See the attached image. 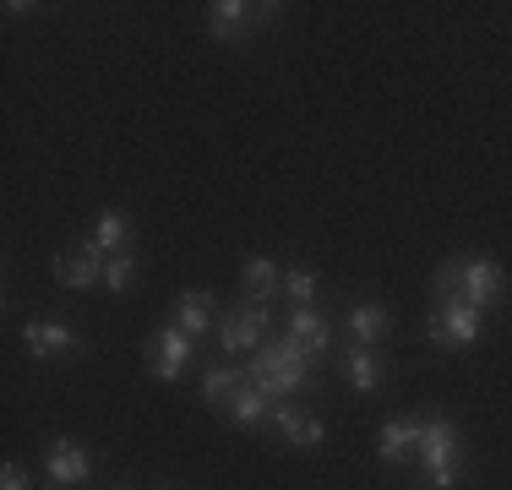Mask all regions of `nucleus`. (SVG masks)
<instances>
[{
    "label": "nucleus",
    "instance_id": "423d86ee",
    "mask_svg": "<svg viewBox=\"0 0 512 490\" xmlns=\"http://www.w3.org/2000/svg\"><path fill=\"white\" fill-rule=\"evenodd\" d=\"M262 322H267V300H251V305H240L235 316H224L218 338H224V349H229V354L262 349Z\"/></svg>",
    "mask_w": 512,
    "mask_h": 490
},
{
    "label": "nucleus",
    "instance_id": "39448f33",
    "mask_svg": "<svg viewBox=\"0 0 512 490\" xmlns=\"http://www.w3.org/2000/svg\"><path fill=\"white\" fill-rule=\"evenodd\" d=\"M44 474H50V485H82L93 474V458L82 441H50V452H44Z\"/></svg>",
    "mask_w": 512,
    "mask_h": 490
},
{
    "label": "nucleus",
    "instance_id": "6ab92c4d",
    "mask_svg": "<svg viewBox=\"0 0 512 490\" xmlns=\"http://www.w3.org/2000/svg\"><path fill=\"white\" fill-rule=\"evenodd\" d=\"M246 382H251L246 371H235V365H218V371H207V376H202V398H207V403H218V398H235V392L246 387Z\"/></svg>",
    "mask_w": 512,
    "mask_h": 490
},
{
    "label": "nucleus",
    "instance_id": "f03ea898",
    "mask_svg": "<svg viewBox=\"0 0 512 490\" xmlns=\"http://www.w3.org/2000/svg\"><path fill=\"white\" fill-rule=\"evenodd\" d=\"M311 354L300 349L295 338H278V343H262L256 349V360L246 365V376L256 387L267 392V398H289V392H306L311 387Z\"/></svg>",
    "mask_w": 512,
    "mask_h": 490
},
{
    "label": "nucleus",
    "instance_id": "aec40b11",
    "mask_svg": "<svg viewBox=\"0 0 512 490\" xmlns=\"http://www.w3.org/2000/svg\"><path fill=\"white\" fill-rule=\"evenodd\" d=\"M240 278H246V294H251V300H267V294H273V284H278V262H273V256H251Z\"/></svg>",
    "mask_w": 512,
    "mask_h": 490
},
{
    "label": "nucleus",
    "instance_id": "9d476101",
    "mask_svg": "<svg viewBox=\"0 0 512 490\" xmlns=\"http://www.w3.org/2000/svg\"><path fill=\"white\" fill-rule=\"evenodd\" d=\"M414 447H420V420H387L382 431H376V452H382V463H404Z\"/></svg>",
    "mask_w": 512,
    "mask_h": 490
},
{
    "label": "nucleus",
    "instance_id": "f3484780",
    "mask_svg": "<svg viewBox=\"0 0 512 490\" xmlns=\"http://www.w3.org/2000/svg\"><path fill=\"white\" fill-rule=\"evenodd\" d=\"M207 322H213V294H202V289H191V294H180V305H175V327L180 333H207Z\"/></svg>",
    "mask_w": 512,
    "mask_h": 490
},
{
    "label": "nucleus",
    "instance_id": "2eb2a0df",
    "mask_svg": "<svg viewBox=\"0 0 512 490\" xmlns=\"http://www.w3.org/2000/svg\"><path fill=\"white\" fill-rule=\"evenodd\" d=\"M387 327H393V322H387V311H382V305H371V300H360L355 311H349V338L365 343V349H371V343H382Z\"/></svg>",
    "mask_w": 512,
    "mask_h": 490
},
{
    "label": "nucleus",
    "instance_id": "f8f14e48",
    "mask_svg": "<svg viewBox=\"0 0 512 490\" xmlns=\"http://www.w3.org/2000/svg\"><path fill=\"white\" fill-rule=\"evenodd\" d=\"M251 28V6L246 0H218V6H207V33L213 39H240V33Z\"/></svg>",
    "mask_w": 512,
    "mask_h": 490
},
{
    "label": "nucleus",
    "instance_id": "1a4fd4ad",
    "mask_svg": "<svg viewBox=\"0 0 512 490\" xmlns=\"http://www.w3.org/2000/svg\"><path fill=\"white\" fill-rule=\"evenodd\" d=\"M22 343L33 349V360H55V354L82 349V338L71 333V327H60V322H28L22 327Z\"/></svg>",
    "mask_w": 512,
    "mask_h": 490
},
{
    "label": "nucleus",
    "instance_id": "f257e3e1",
    "mask_svg": "<svg viewBox=\"0 0 512 490\" xmlns=\"http://www.w3.org/2000/svg\"><path fill=\"white\" fill-rule=\"evenodd\" d=\"M502 294L507 273L491 256H458V262H442V273H436V300H469L474 311H491Z\"/></svg>",
    "mask_w": 512,
    "mask_h": 490
},
{
    "label": "nucleus",
    "instance_id": "6e6552de",
    "mask_svg": "<svg viewBox=\"0 0 512 490\" xmlns=\"http://www.w3.org/2000/svg\"><path fill=\"white\" fill-rule=\"evenodd\" d=\"M148 354H153L148 371L164 376V382H175V376L186 371V360H191V333H180V327H164V333H153Z\"/></svg>",
    "mask_w": 512,
    "mask_h": 490
},
{
    "label": "nucleus",
    "instance_id": "5701e85b",
    "mask_svg": "<svg viewBox=\"0 0 512 490\" xmlns=\"http://www.w3.org/2000/svg\"><path fill=\"white\" fill-rule=\"evenodd\" d=\"M0 490H28V469H22V463H6V469H0Z\"/></svg>",
    "mask_w": 512,
    "mask_h": 490
},
{
    "label": "nucleus",
    "instance_id": "0eeeda50",
    "mask_svg": "<svg viewBox=\"0 0 512 490\" xmlns=\"http://www.w3.org/2000/svg\"><path fill=\"white\" fill-rule=\"evenodd\" d=\"M104 262H109V256L88 240L82 251H60V256H55V278H60L66 289H93V284L104 278Z\"/></svg>",
    "mask_w": 512,
    "mask_h": 490
},
{
    "label": "nucleus",
    "instance_id": "a211bd4d",
    "mask_svg": "<svg viewBox=\"0 0 512 490\" xmlns=\"http://www.w3.org/2000/svg\"><path fill=\"white\" fill-rule=\"evenodd\" d=\"M267 414H273V398H267L256 382H246L235 398H229V420H240V425H256V420H267Z\"/></svg>",
    "mask_w": 512,
    "mask_h": 490
},
{
    "label": "nucleus",
    "instance_id": "9b49d317",
    "mask_svg": "<svg viewBox=\"0 0 512 490\" xmlns=\"http://www.w3.org/2000/svg\"><path fill=\"white\" fill-rule=\"evenodd\" d=\"M267 420L278 425V431H284L289 441H295V447H322V420H311V414H300V409H289V403H273V414H267Z\"/></svg>",
    "mask_w": 512,
    "mask_h": 490
},
{
    "label": "nucleus",
    "instance_id": "7ed1b4c3",
    "mask_svg": "<svg viewBox=\"0 0 512 490\" xmlns=\"http://www.w3.org/2000/svg\"><path fill=\"white\" fill-rule=\"evenodd\" d=\"M420 458L436 490L458 485V425L453 420H425L420 425Z\"/></svg>",
    "mask_w": 512,
    "mask_h": 490
},
{
    "label": "nucleus",
    "instance_id": "4468645a",
    "mask_svg": "<svg viewBox=\"0 0 512 490\" xmlns=\"http://www.w3.org/2000/svg\"><path fill=\"white\" fill-rule=\"evenodd\" d=\"M289 338H295L306 354H327V343H333L327 322L316 316V305H311V311H289Z\"/></svg>",
    "mask_w": 512,
    "mask_h": 490
},
{
    "label": "nucleus",
    "instance_id": "20e7f679",
    "mask_svg": "<svg viewBox=\"0 0 512 490\" xmlns=\"http://www.w3.org/2000/svg\"><path fill=\"white\" fill-rule=\"evenodd\" d=\"M431 343L436 349H469V343H480L485 333V316L474 311L469 300H436V316H431Z\"/></svg>",
    "mask_w": 512,
    "mask_h": 490
},
{
    "label": "nucleus",
    "instance_id": "b1692460",
    "mask_svg": "<svg viewBox=\"0 0 512 490\" xmlns=\"http://www.w3.org/2000/svg\"><path fill=\"white\" fill-rule=\"evenodd\" d=\"M115 490H120V485H115Z\"/></svg>",
    "mask_w": 512,
    "mask_h": 490
},
{
    "label": "nucleus",
    "instance_id": "dca6fc26",
    "mask_svg": "<svg viewBox=\"0 0 512 490\" xmlns=\"http://www.w3.org/2000/svg\"><path fill=\"white\" fill-rule=\"evenodd\" d=\"M93 245H99L104 256H120V251L131 245V218L115 213V207H104L99 224H93Z\"/></svg>",
    "mask_w": 512,
    "mask_h": 490
},
{
    "label": "nucleus",
    "instance_id": "412c9836",
    "mask_svg": "<svg viewBox=\"0 0 512 490\" xmlns=\"http://www.w3.org/2000/svg\"><path fill=\"white\" fill-rule=\"evenodd\" d=\"M284 294H289L295 311H311V305H316V273H311V267H295V273L284 278Z\"/></svg>",
    "mask_w": 512,
    "mask_h": 490
},
{
    "label": "nucleus",
    "instance_id": "4be33fe9",
    "mask_svg": "<svg viewBox=\"0 0 512 490\" xmlns=\"http://www.w3.org/2000/svg\"><path fill=\"white\" fill-rule=\"evenodd\" d=\"M104 284L115 289V294H126L131 284H137V256H131V251L109 256V262H104Z\"/></svg>",
    "mask_w": 512,
    "mask_h": 490
},
{
    "label": "nucleus",
    "instance_id": "ddd939ff",
    "mask_svg": "<svg viewBox=\"0 0 512 490\" xmlns=\"http://www.w3.org/2000/svg\"><path fill=\"white\" fill-rule=\"evenodd\" d=\"M344 376H349V387H355V392H376V387H382V365H376V354L365 349V343H349V349H344Z\"/></svg>",
    "mask_w": 512,
    "mask_h": 490
}]
</instances>
